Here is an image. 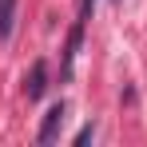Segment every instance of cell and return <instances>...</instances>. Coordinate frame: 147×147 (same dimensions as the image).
<instances>
[{
	"mask_svg": "<svg viewBox=\"0 0 147 147\" xmlns=\"http://www.w3.org/2000/svg\"><path fill=\"white\" fill-rule=\"evenodd\" d=\"M68 119V103H52L48 111H44V123H40V131H36V139L40 143H52L56 135H60V127Z\"/></svg>",
	"mask_w": 147,
	"mask_h": 147,
	"instance_id": "6da1fadb",
	"label": "cell"
},
{
	"mask_svg": "<svg viewBox=\"0 0 147 147\" xmlns=\"http://www.w3.org/2000/svg\"><path fill=\"white\" fill-rule=\"evenodd\" d=\"M44 92H48V64H44V60H36V64H32V72L24 76V96H28V99H40Z\"/></svg>",
	"mask_w": 147,
	"mask_h": 147,
	"instance_id": "7a4b0ae2",
	"label": "cell"
},
{
	"mask_svg": "<svg viewBox=\"0 0 147 147\" xmlns=\"http://www.w3.org/2000/svg\"><path fill=\"white\" fill-rule=\"evenodd\" d=\"M80 40H84V20H76L72 36H68V52H64V76H72V64H76V52H80Z\"/></svg>",
	"mask_w": 147,
	"mask_h": 147,
	"instance_id": "3957f363",
	"label": "cell"
},
{
	"mask_svg": "<svg viewBox=\"0 0 147 147\" xmlns=\"http://www.w3.org/2000/svg\"><path fill=\"white\" fill-rule=\"evenodd\" d=\"M16 4L20 0H0V40L12 36V24H16Z\"/></svg>",
	"mask_w": 147,
	"mask_h": 147,
	"instance_id": "277c9868",
	"label": "cell"
}]
</instances>
